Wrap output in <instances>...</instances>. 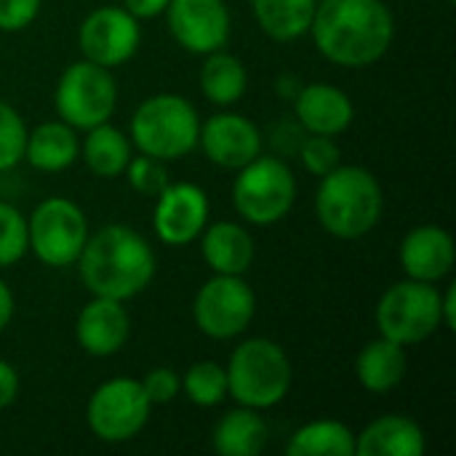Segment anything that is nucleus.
Wrapping results in <instances>:
<instances>
[{
    "mask_svg": "<svg viewBox=\"0 0 456 456\" xmlns=\"http://www.w3.org/2000/svg\"><path fill=\"white\" fill-rule=\"evenodd\" d=\"M19 374H16V369L8 363V361H3L0 358V411L3 409H8L13 401H16V395H19Z\"/></svg>",
    "mask_w": 456,
    "mask_h": 456,
    "instance_id": "nucleus-35",
    "label": "nucleus"
},
{
    "mask_svg": "<svg viewBox=\"0 0 456 456\" xmlns=\"http://www.w3.org/2000/svg\"><path fill=\"white\" fill-rule=\"evenodd\" d=\"M182 393L192 406L214 409L227 398V371L216 361H198L182 374Z\"/></svg>",
    "mask_w": 456,
    "mask_h": 456,
    "instance_id": "nucleus-28",
    "label": "nucleus"
},
{
    "mask_svg": "<svg viewBox=\"0 0 456 456\" xmlns=\"http://www.w3.org/2000/svg\"><path fill=\"white\" fill-rule=\"evenodd\" d=\"M315 5L318 0H251V13L267 37L294 43L310 32Z\"/></svg>",
    "mask_w": 456,
    "mask_h": 456,
    "instance_id": "nucleus-25",
    "label": "nucleus"
},
{
    "mask_svg": "<svg viewBox=\"0 0 456 456\" xmlns=\"http://www.w3.org/2000/svg\"><path fill=\"white\" fill-rule=\"evenodd\" d=\"M43 8V0H0V32L27 29Z\"/></svg>",
    "mask_w": 456,
    "mask_h": 456,
    "instance_id": "nucleus-34",
    "label": "nucleus"
},
{
    "mask_svg": "<svg viewBox=\"0 0 456 456\" xmlns=\"http://www.w3.org/2000/svg\"><path fill=\"white\" fill-rule=\"evenodd\" d=\"M299 88H302V83H299L297 77H289V80H286V77H281V80H278V94H281L283 99H286V96H289V99H294Z\"/></svg>",
    "mask_w": 456,
    "mask_h": 456,
    "instance_id": "nucleus-39",
    "label": "nucleus"
},
{
    "mask_svg": "<svg viewBox=\"0 0 456 456\" xmlns=\"http://www.w3.org/2000/svg\"><path fill=\"white\" fill-rule=\"evenodd\" d=\"M441 318H444V326L449 331L456 329V289L449 286L444 294H441Z\"/></svg>",
    "mask_w": 456,
    "mask_h": 456,
    "instance_id": "nucleus-38",
    "label": "nucleus"
},
{
    "mask_svg": "<svg viewBox=\"0 0 456 456\" xmlns=\"http://www.w3.org/2000/svg\"><path fill=\"white\" fill-rule=\"evenodd\" d=\"M27 232H29V251L53 270L72 267L91 235L88 219L83 208L61 195L40 200L29 219H27Z\"/></svg>",
    "mask_w": 456,
    "mask_h": 456,
    "instance_id": "nucleus-9",
    "label": "nucleus"
},
{
    "mask_svg": "<svg viewBox=\"0 0 456 456\" xmlns=\"http://www.w3.org/2000/svg\"><path fill=\"white\" fill-rule=\"evenodd\" d=\"M449 3H454V0H449Z\"/></svg>",
    "mask_w": 456,
    "mask_h": 456,
    "instance_id": "nucleus-40",
    "label": "nucleus"
},
{
    "mask_svg": "<svg viewBox=\"0 0 456 456\" xmlns=\"http://www.w3.org/2000/svg\"><path fill=\"white\" fill-rule=\"evenodd\" d=\"M401 270L411 281L438 283L452 275L456 265V246L452 232L438 224H419L401 240Z\"/></svg>",
    "mask_w": 456,
    "mask_h": 456,
    "instance_id": "nucleus-17",
    "label": "nucleus"
},
{
    "mask_svg": "<svg viewBox=\"0 0 456 456\" xmlns=\"http://www.w3.org/2000/svg\"><path fill=\"white\" fill-rule=\"evenodd\" d=\"M382 211L385 192L369 168L339 163L331 174L321 176L315 190V216L329 235L358 240L379 224Z\"/></svg>",
    "mask_w": 456,
    "mask_h": 456,
    "instance_id": "nucleus-3",
    "label": "nucleus"
},
{
    "mask_svg": "<svg viewBox=\"0 0 456 456\" xmlns=\"http://www.w3.org/2000/svg\"><path fill=\"white\" fill-rule=\"evenodd\" d=\"M53 107L59 120L75 131H88L107 123L118 107V80L112 69L88 59L72 61L56 83Z\"/></svg>",
    "mask_w": 456,
    "mask_h": 456,
    "instance_id": "nucleus-8",
    "label": "nucleus"
},
{
    "mask_svg": "<svg viewBox=\"0 0 456 456\" xmlns=\"http://www.w3.org/2000/svg\"><path fill=\"white\" fill-rule=\"evenodd\" d=\"M297 203V176L286 160L259 155L232 182V206L238 216L254 227H273L283 222Z\"/></svg>",
    "mask_w": 456,
    "mask_h": 456,
    "instance_id": "nucleus-6",
    "label": "nucleus"
},
{
    "mask_svg": "<svg viewBox=\"0 0 456 456\" xmlns=\"http://www.w3.org/2000/svg\"><path fill=\"white\" fill-rule=\"evenodd\" d=\"M248 88V72L246 64L227 53L224 48L206 53L200 67V91L203 96L216 107H230L243 99Z\"/></svg>",
    "mask_w": 456,
    "mask_h": 456,
    "instance_id": "nucleus-26",
    "label": "nucleus"
},
{
    "mask_svg": "<svg viewBox=\"0 0 456 456\" xmlns=\"http://www.w3.org/2000/svg\"><path fill=\"white\" fill-rule=\"evenodd\" d=\"M294 115L307 134L339 136L353 126L355 104L334 83H307L294 96Z\"/></svg>",
    "mask_w": 456,
    "mask_h": 456,
    "instance_id": "nucleus-18",
    "label": "nucleus"
},
{
    "mask_svg": "<svg viewBox=\"0 0 456 456\" xmlns=\"http://www.w3.org/2000/svg\"><path fill=\"white\" fill-rule=\"evenodd\" d=\"M126 179H128V187L144 198H155L166 190L168 184V168L163 160L158 158H150V155H131L128 166H126Z\"/></svg>",
    "mask_w": 456,
    "mask_h": 456,
    "instance_id": "nucleus-31",
    "label": "nucleus"
},
{
    "mask_svg": "<svg viewBox=\"0 0 456 456\" xmlns=\"http://www.w3.org/2000/svg\"><path fill=\"white\" fill-rule=\"evenodd\" d=\"M123 8L131 16H136L139 21H144V19L163 16L166 8H168V0H123Z\"/></svg>",
    "mask_w": 456,
    "mask_h": 456,
    "instance_id": "nucleus-36",
    "label": "nucleus"
},
{
    "mask_svg": "<svg viewBox=\"0 0 456 456\" xmlns=\"http://www.w3.org/2000/svg\"><path fill=\"white\" fill-rule=\"evenodd\" d=\"M13 313H16V299H13V291L8 289V283L0 278V334L11 326L13 321Z\"/></svg>",
    "mask_w": 456,
    "mask_h": 456,
    "instance_id": "nucleus-37",
    "label": "nucleus"
},
{
    "mask_svg": "<svg viewBox=\"0 0 456 456\" xmlns=\"http://www.w3.org/2000/svg\"><path fill=\"white\" fill-rule=\"evenodd\" d=\"M256 315V294L243 275H211L192 299V321L208 339L243 337Z\"/></svg>",
    "mask_w": 456,
    "mask_h": 456,
    "instance_id": "nucleus-11",
    "label": "nucleus"
},
{
    "mask_svg": "<svg viewBox=\"0 0 456 456\" xmlns=\"http://www.w3.org/2000/svg\"><path fill=\"white\" fill-rule=\"evenodd\" d=\"M267 444V422L262 411L238 406L227 411L211 433V449L222 456H256Z\"/></svg>",
    "mask_w": 456,
    "mask_h": 456,
    "instance_id": "nucleus-23",
    "label": "nucleus"
},
{
    "mask_svg": "<svg viewBox=\"0 0 456 456\" xmlns=\"http://www.w3.org/2000/svg\"><path fill=\"white\" fill-rule=\"evenodd\" d=\"M200 115L195 104L179 94H155L144 99L128 126V139L136 152L163 163L187 158L198 147Z\"/></svg>",
    "mask_w": 456,
    "mask_h": 456,
    "instance_id": "nucleus-5",
    "label": "nucleus"
},
{
    "mask_svg": "<svg viewBox=\"0 0 456 456\" xmlns=\"http://www.w3.org/2000/svg\"><path fill=\"white\" fill-rule=\"evenodd\" d=\"M374 321L379 337L393 339L403 347L422 345L438 329H444L441 291L436 283H422L411 278L398 281L379 297Z\"/></svg>",
    "mask_w": 456,
    "mask_h": 456,
    "instance_id": "nucleus-7",
    "label": "nucleus"
},
{
    "mask_svg": "<svg viewBox=\"0 0 456 456\" xmlns=\"http://www.w3.org/2000/svg\"><path fill=\"white\" fill-rule=\"evenodd\" d=\"M307 35L326 61L361 69L390 51L395 19L385 0H318Z\"/></svg>",
    "mask_w": 456,
    "mask_h": 456,
    "instance_id": "nucleus-1",
    "label": "nucleus"
},
{
    "mask_svg": "<svg viewBox=\"0 0 456 456\" xmlns=\"http://www.w3.org/2000/svg\"><path fill=\"white\" fill-rule=\"evenodd\" d=\"M142 43L139 19L123 5H99L77 27V45L83 59L115 69L131 61Z\"/></svg>",
    "mask_w": 456,
    "mask_h": 456,
    "instance_id": "nucleus-12",
    "label": "nucleus"
},
{
    "mask_svg": "<svg viewBox=\"0 0 456 456\" xmlns=\"http://www.w3.org/2000/svg\"><path fill=\"white\" fill-rule=\"evenodd\" d=\"M289 456H355V433L339 419H313L291 433Z\"/></svg>",
    "mask_w": 456,
    "mask_h": 456,
    "instance_id": "nucleus-27",
    "label": "nucleus"
},
{
    "mask_svg": "<svg viewBox=\"0 0 456 456\" xmlns=\"http://www.w3.org/2000/svg\"><path fill=\"white\" fill-rule=\"evenodd\" d=\"M406 371H409L406 347L385 337H377L369 345H363V350L355 358L358 385L374 395L393 393L406 379Z\"/></svg>",
    "mask_w": 456,
    "mask_h": 456,
    "instance_id": "nucleus-21",
    "label": "nucleus"
},
{
    "mask_svg": "<svg viewBox=\"0 0 456 456\" xmlns=\"http://www.w3.org/2000/svg\"><path fill=\"white\" fill-rule=\"evenodd\" d=\"M75 265L91 297L118 302L139 297L158 273L152 243L128 224H107L88 235Z\"/></svg>",
    "mask_w": 456,
    "mask_h": 456,
    "instance_id": "nucleus-2",
    "label": "nucleus"
},
{
    "mask_svg": "<svg viewBox=\"0 0 456 456\" xmlns=\"http://www.w3.org/2000/svg\"><path fill=\"white\" fill-rule=\"evenodd\" d=\"M80 158V139L64 120H45L27 134L24 160L43 174L67 171Z\"/></svg>",
    "mask_w": 456,
    "mask_h": 456,
    "instance_id": "nucleus-22",
    "label": "nucleus"
},
{
    "mask_svg": "<svg viewBox=\"0 0 456 456\" xmlns=\"http://www.w3.org/2000/svg\"><path fill=\"white\" fill-rule=\"evenodd\" d=\"M139 382H142V387H144L152 406L171 403L182 393V377L171 366H158V369L147 371V377L139 379Z\"/></svg>",
    "mask_w": 456,
    "mask_h": 456,
    "instance_id": "nucleus-33",
    "label": "nucleus"
},
{
    "mask_svg": "<svg viewBox=\"0 0 456 456\" xmlns=\"http://www.w3.org/2000/svg\"><path fill=\"white\" fill-rule=\"evenodd\" d=\"M224 371L227 398L256 411H267L283 403L294 382V369L286 350L267 337L243 339L232 350Z\"/></svg>",
    "mask_w": 456,
    "mask_h": 456,
    "instance_id": "nucleus-4",
    "label": "nucleus"
},
{
    "mask_svg": "<svg viewBox=\"0 0 456 456\" xmlns=\"http://www.w3.org/2000/svg\"><path fill=\"white\" fill-rule=\"evenodd\" d=\"M208 195L192 182H168L160 195H155L152 227L166 246H190L200 238L208 224Z\"/></svg>",
    "mask_w": 456,
    "mask_h": 456,
    "instance_id": "nucleus-14",
    "label": "nucleus"
},
{
    "mask_svg": "<svg viewBox=\"0 0 456 456\" xmlns=\"http://www.w3.org/2000/svg\"><path fill=\"white\" fill-rule=\"evenodd\" d=\"M262 131L240 112H216L200 123L198 147L203 155L227 171H238L262 155Z\"/></svg>",
    "mask_w": 456,
    "mask_h": 456,
    "instance_id": "nucleus-15",
    "label": "nucleus"
},
{
    "mask_svg": "<svg viewBox=\"0 0 456 456\" xmlns=\"http://www.w3.org/2000/svg\"><path fill=\"white\" fill-rule=\"evenodd\" d=\"M163 16L171 37L187 53L206 56L230 43L232 16L224 0H168Z\"/></svg>",
    "mask_w": 456,
    "mask_h": 456,
    "instance_id": "nucleus-13",
    "label": "nucleus"
},
{
    "mask_svg": "<svg viewBox=\"0 0 456 456\" xmlns=\"http://www.w3.org/2000/svg\"><path fill=\"white\" fill-rule=\"evenodd\" d=\"M27 134L29 131L19 110L0 99V174L16 168L24 160Z\"/></svg>",
    "mask_w": 456,
    "mask_h": 456,
    "instance_id": "nucleus-30",
    "label": "nucleus"
},
{
    "mask_svg": "<svg viewBox=\"0 0 456 456\" xmlns=\"http://www.w3.org/2000/svg\"><path fill=\"white\" fill-rule=\"evenodd\" d=\"M299 158H302V166H305L313 176L321 179V176L331 174V171L342 163V150H339V144L334 142V136L310 134V136L302 142Z\"/></svg>",
    "mask_w": 456,
    "mask_h": 456,
    "instance_id": "nucleus-32",
    "label": "nucleus"
},
{
    "mask_svg": "<svg viewBox=\"0 0 456 456\" xmlns=\"http://www.w3.org/2000/svg\"><path fill=\"white\" fill-rule=\"evenodd\" d=\"M152 403L134 377L102 382L86 403V425L102 444H128L150 422Z\"/></svg>",
    "mask_w": 456,
    "mask_h": 456,
    "instance_id": "nucleus-10",
    "label": "nucleus"
},
{
    "mask_svg": "<svg viewBox=\"0 0 456 456\" xmlns=\"http://www.w3.org/2000/svg\"><path fill=\"white\" fill-rule=\"evenodd\" d=\"M29 251V232H27V216L0 200V270L19 265Z\"/></svg>",
    "mask_w": 456,
    "mask_h": 456,
    "instance_id": "nucleus-29",
    "label": "nucleus"
},
{
    "mask_svg": "<svg viewBox=\"0 0 456 456\" xmlns=\"http://www.w3.org/2000/svg\"><path fill=\"white\" fill-rule=\"evenodd\" d=\"M200 254L203 262L216 275H246L254 265V238L238 222H214L200 232Z\"/></svg>",
    "mask_w": 456,
    "mask_h": 456,
    "instance_id": "nucleus-20",
    "label": "nucleus"
},
{
    "mask_svg": "<svg viewBox=\"0 0 456 456\" xmlns=\"http://www.w3.org/2000/svg\"><path fill=\"white\" fill-rule=\"evenodd\" d=\"M428 436L419 422L387 414L355 433V456H425Z\"/></svg>",
    "mask_w": 456,
    "mask_h": 456,
    "instance_id": "nucleus-19",
    "label": "nucleus"
},
{
    "mask_svg": "<svg viewBox=\"0 0 456 456\" xmlns=\"http://www.w3.org/2000/svg\"><path fill=\"white\" fill-rule=\"evenodd\" d=\"M131 337V315L126 302L91 297L75 321V339L80 350L91 358L118 355Z\"/></svg>",
    "mask_w": 456,
    "mask_h": 456,
    "instance_id": "nucleus-16",
    "label": "nucleus"
},
{
    "mask_svg": "<svg viewBox=\"0 0 456 456\" xmlns=\"http://www.w3.org/2000/svg\"><path fill=\"white\" fill-rule=\"evenodd\" d=\"M131 155H134V144H131L128 134L110 126V120L88 128L86 139L80 142V158H83L86 168L102 179L120 176L126 171Z\"/></svg>",
    "mask_w": 456,
    "mask_h": 456,
    "instance_id": "nucleus-24",
    "label": "nucleus"
}]
</instances>
